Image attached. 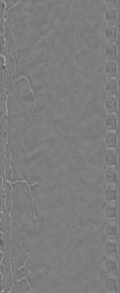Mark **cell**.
Masks as SVG:
<instances>
[{
    "mask_svg": "<svg viewBox=\"0 0 120 293\" xmlns=\"http://www.w3.org/2000/svg\"><path fill=\"white\" fill-rule=\"evenodd\" d=\"M117 31L115 25H106L105 37L106 43H115L116 39Z\"/></svg>",
    "mask_w": 120,
    "mask_h": 293,
    "instance_id": "1",
    "label": "cell"
},
{
    "mask_svg": "<svg viewBox=\"0 0 120 293\" xmlns=\"http://www.w3.org/2000/svg\"><path fill=\"white\" fill-rule=\"evenodd\" d=\"M117 100L114 96H107L105 102L107 114L115 113L117 110Z\"/></svg>",
    "mask_w": 120,
    "mask_h": 293,
    "instance_id": "2",
    "label": "cell"
},
{
    "mask_svg": "<svg viewBox=\"0 0 120 293\" xmlns=\"http://www.w3.org/2000/svg\"><path fill=\"white\" fill-rule=\"evenodd\" d=\"M117 143V135L115 131H107L105 138V145L107 149H115Z\"/></svg>",
    "mask_w": 120,
    "mask_h": 293,
    "instance_id": "3",
    "label": "cell"
},
{
    "mask_svg": "<svg viewBox=\"0 0 120 293\" xmlns=\"http://www.w3.org/2000/svg\"><path fill=\"white\" fill-rule=\"evenodd\" d=\"M117 117L114 113L107 114L105 127L107 131H115L117 128Z\"/></svg>",
    "mask_w": 120,
    "mask_h": 293,
    "instance_id": "4",
    "label": "cell"
},
{
    "mask_svg": "<svg viewBox=\"0 0 120 293\" xmlns=\"http://www.w3.org/2000/svg\"><path fill=\"white\" fill-rule=\"evenodd\" d=\"M105 53L106 61H115L117 55L116 46L115 43L106 44Z\"/></svg>",
    "mask_w": 120,
    "mask_h": 293,
    "instance_id": "5",
    "label": "cell"
},
{
    "mask_svg": "<svg viewBox=\"0 0 120 293\" xmlns=\"http://www.w3.org/2000/svg\"><path fill=\"white\" fill-rule=\"evenodd\" d=\"M117 82L115 78H107L105 84L107 96H114L117 92Z\"/></svg>",
    "mask_w": 120,
    "mask_h": 293,
    "instance_id": "6",
    "label": "cell"
},
{
    "mask_svg": "<svg viewBox=\"0 0 120 293\" xmlns=\"http://www.w3.org/2000/svg\"><path fill=\"white\" fill-rule=\"evenodd\" d=\"M105 73L107 78H115L117 75V64L115 61H106Z\"/></svg>",
    "mask_w": 120,
    "mask_h": 293,
    "instance_id": "7",
    "label": "cell"
},
{
    "mask_svg": "<svg viewBox=\"0 0 120 293\" xmlns=\"http://www.w3.org/2000/svg\"><path fill=\"white\" fill-rule=\"evenodd\" d=\"M105 161L106 165L109 167H113L116 165L117 155L115 149H107Z\"/></svg>",
    "mask_w": 120,
    "mask_h": 293,
    "instance_id": "8",
    "label": "cell"
},
{
    "mask_svg": "<svg viewBox=\"0 0 120 293\" xmlns=\"http://www.w3.org/2000/svg\"><path fill=\"white\" fill-rule=\"evenodd\" d=\"M117 17V12L114 7L106 8L105 19L106 25H115Z\"/></svg>",
    "mask_w": 120,
    "mask_h": 293,
    "instance_id": "9",
    "label": "cell"
},
{
    "mask_svg": "<svg viewBox=\"0 0 120 293\" xmlns=\"http://www.w3.org/2000/svg\"><path fill=\"white\" fill-rule=\"evenodd\" d=\"M116 173L113 167H109L107 170L106 178L107 181L113 182L116 179Z\"/></svg>",
    "mask_w": 120,
    "mask_h": 293,
    "instance_id": "10",
    "label": "cell"
},
{
    "mask_svg": "<svg viewBox=\"0 0 120 293\" xmlns=\"http://www.w3.org/2000/svg\"><path fill=\"white\" fill-rule=\"evenodd\" d=\"M116 0H106V8L114 7V5L116 3Z\"/></svg>",
    "mask_w": 120,
    "mask_h": 293,
    "instance_id": "11",
    "label": "cell"
},
{
    "mask_svg": "<svg viewBox=\"0 0 120 293\" xmlns=\"http://www.w3.org/2000/svg\"><path fill=\"white\" fill-rule=\"evenodd\" d=\"M107 192V196L109 198H112L113 197V196L114 195L115 193L113 191L111 190H108Z\"/></svg>",
    "mask_w": 120,
    "mask_h": 293,
    "instance_id": "12",
    "label": "cell"
}]
</instances>
